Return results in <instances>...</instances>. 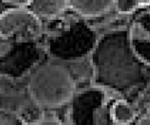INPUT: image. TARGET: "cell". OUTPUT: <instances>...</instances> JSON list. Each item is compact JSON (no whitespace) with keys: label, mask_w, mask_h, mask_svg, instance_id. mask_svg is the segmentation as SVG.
<instances>
[{"label":"cell","mask_w":150,"mask_h":125,"mask_svg":"<svg viewBox=\"0 0 150 125\" xmlns=\"http://www.w3.org/2000/svg\"><path fill=\"white\" fill-rule=\"evenodd\" d=\"M27 89L32 101L42 107L64 104L73 96L75 82L69 71L62 66L45 64L29 77Z\"/></svg>","instance_id":"cell-1"},{"label":"cell","mask_w":150,"mask_h":125,"mask_svg":"<svg viewBox=\"0 0 150 125\" xmlns=\"http://www.w3.org/2000/svg\"><path fill=\"white\" fill-rule=\"evenodd\" d=\"M40 19L27 7H13L0 13V36L11 38L35 36L41 30Z\"/></svg>","instance_id":"cell-2"},{"label":"cell","mask_w":150,"mask_h":125,"mask_svg":"<svg viewBox=\"0 0 150 125\" xmlns=\"http://www.w3.org/2000/svg\"><path fill=\"white\" fill-rule=\"evenodd\" d=\"M68 5L84 16H97L103 14L113 5L115 0H67Z\"/></svg>","instance_id":"cell-3"},{"label":"cell","mask_w":150,"mask_h":125,"mask_svg":"<svg viewBox=\"0 0 150 125\" xmlns=\"http://www.w3.org/2000/svg\"><path fill=\"white\" fill-rule=\"evenodd\" d=\"M67 5H68L67 0H32L27 7L40 19L57 16Z\"/></svg>","instance_id":"cell-4"},{"label":"cell","mask_w":150,"mask_h":125,"mask_svg":"<svg viewBox=\"0 0 150 125\" xmlns=\"http://www.w3.org/2000/svg\"><path fill=\"white\" fill-rule=\"evenodd\" d=\"M110 115L113 121L120 125H127L131 123L136 118V111L133 106L127 101L120 99L111 106Z\"/></svg>","instance_id":"cell-5"},{"label":"cell","mask_w":150,"mask_h":125,"mask_svg":"<svg viewBox=\"0 0 150 125\" xmlns=\"http://www.w3.org/2000/svg\"><path fill=\"white\" fill-rule=\"evenodd\" d=\"M21 119L26 125H32L42 119L44 113L42 107L33 101L32 104L25 107L21 111Z\"/></svg>","instance_id":"cell-6"},{"label":"cell","mask_w":150,"mask_h":125,"mask_svg":"<svg viewBox=\"0 0 150 125\" xmlns=\"http://www.w3.org/2000/svg\"><path fill=\"white\" fill-rule=\"evenodd\" d=\"M117 4L119 11L123 13H130L139 7L136 0H117Z\"/></svg>","instance_id":"cell-7"},{"label":"cell","mask_w":150,"mask_h":125,"mask_svg":"<svg viewBox=\"0 0 150 125\" xmlns=\"http://www.w3.org/2000/svg\"><path fill=\"white\" fill-rule=\"evenodd\" d=\"M32 125H64L62 122L54 116H43L42 119Z\"/></svg>","instance_id":"cell-8"},{"label":"cell","mask_w":150,"mask_h":125,"mask_svg":"<svg viewBox=\"0 0 150 125\" xmlns=\"http://www.w3.org/2000/svg\"><path fill=\"white\" fill-rule=\"evenodd\" d=\"M11 44L10 41L6 40L0 36V57L5 55L10 49Z\"/></svg>","instance_id":"cell-9"},{"label":"cell","mask_w":150,"mask_h":125,"mask_svg":"<svg viewBox=\"0 0 150 125\" xmlns=\"http://www.w3.org/2000/svg\"><path fill=\"white\" fill-rule=\"evenodd\" d=\"M6 4H11L14 7H27L32 0H1Z\"/></svg>","instance_id":"cell-10"},{"label":"cell","mask_w":150,"mask_h":125,"mask_svg":"<svg viewBox=\"0 0 150 125\" xmlns=\"http://www.w3.org/2000/svg\"><path fill=\"white\" fill-rule=\"evenodd\" d=\"M137 125H150V113L142 116L138 121Z\"/></svg>","instance_id":"cell-11"},{"label":"cell","mask_w":150,"mask_h":125,"mask_svg":"<svg viewBox=\"0 0 150 125\" xmlns=\"http://www.w3.org/2000/svg\"><path fill=\"white\" fill-rule=\"evenodd\" d=\"M138 2L139 7H146L150 5V0H136Z\"/></svg>","instance_id":"cell-12"},{"label":"cell","mask_w":150,"mask_h":125,"mask_svg":"<svg viewBox=\"0 0 150 125\" xmlns=\"http://www.w3.org/2000/svg\"><path fill=\"white\" fill-rule=\"evenodd\" d=\"M149 16H150V10H149Z\"/></svg>","instance_id":"cell-13"}]
</instances>
